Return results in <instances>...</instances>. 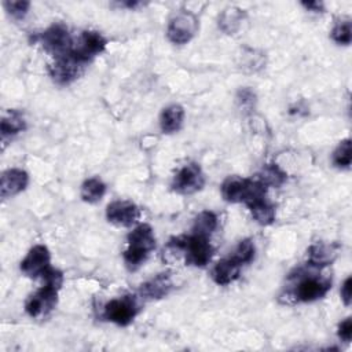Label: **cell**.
Returning a JSON list of instances; mask_svg holds the SVG:
<instances>
[{
    "instance_id": "6da1fadb",
    "label": "cell",
    "mask_w": 352,
    "mask_h": 352,
    "mask_svg": "<svg viewBox=\"0 0 352 352\" xmlns=\"http://www.w3.org/2000/svg\"><path fill=\"white\" fill-rule=\"evenodd\" d=\"M128 248L124 252V263L128 270H138L147 258L148 253L155 248L154 231L148 224L136 226L126 236Z\"/></svg>"
},
{
    "instance_id": "7a4b0ae2",
    "label": "cell",
    "mask_w": 352,
    "mask_h": 352,
    "mask_svg": "<svg viewBox=\"0 0 352 352\" xmlns=\"http://www.w3.org/2000/svg\"><path fill=\"white\" fill-rule=\"evenodd\" d=\"M289 279H297L296 287L293 292H289L287 294H292L293 300L292 302L302 301V302H311L315 300H319L327 294V292L331 287V279L326 276H319L318 274L311 272L309 275L304 268L296 270V274H290Z\"/></svg>"
},
{
    "instance_id": "3957f363",
    "label": "cell",
    "mask_w": 352,
    "mask_h": 352,
    "mask_svg": "<svg viewBox=\"0 0 352 352\" xmlns=\"http://www.w3.org/2000/svg\"><path fill=\"white\" fill-rule=\"evenodd\" d=\"M183 239V253L186 256V263L195 267L206 265L212 256L213 248L208 236L198 234H191L188 236H182Z\"/></svg>"
},
{
    "instance_id": "277c9868",
    "label": "cell",
    "mask_w": 352,
    "mask_h": 352,
    "mask_svg": "<svg viewBox=\"0 0 352 352\" xmlns=\"http://www.w3.org/2000/svg\"><path fill=\"white\" fill-rule=\"evenodd\" d=\"M198 30V21L191 12L183 11L176 14L168 23L166 36L173 44L188 43Z\"/></svg>"
},
{
    "instance_id": "5b68a950",
    "label": "cell",
    "mask_w": 352,
    "mask_h": 352,
    "mask_svg": "<svg viewBox=\"0 0 352 352\" xmlns=\"http://www.w3.org/2000/svg\"><path fill=\"white\" fill-rule=\"evenodd\" d=\"M138 314V304L133 296H124L110 300L103 309V318L118 326L129 324Z\"/></svg>"
},
{
    "instance_id": "8992f818",
    "label": "cell",
    "mask_w": 352,
    "mask_h": 352,
    "mask_svg": "<svg viewBox=\"0 0 352 352\" xmlns=\"http://www.w3.org/2000/svg\"><path fill=\"white\" fill-rule=\"evenodd\" d=\"M58 290L56 287L43 285L37 292L30 294L25 302V311L32 318L47 316L58 302Z\"/></svg>"
},
{
    "instance_id": "52a82bcc",
    "label": "cell",
    "mask_w": 352,
    "mask_h": 352,
    "mask_svg": "<svg viewBox=\"0 0 352 352\" xmlns=\"http://www.w3.org/2000/svg\"><path fill=\"white\" fill-rule=\"evenodd\" d=\"M41 43L51 55L55 58L63 56L72 51L73 40L67 32V28L62 23H54L41 34Z\"/></svg>"
},
{
    "instance_id": "ba28073f",
    "label": "cell",
    "mask_w": 352,
    "mask_h": 352,
    "mask_svg": "<svg viewBox=\"0 0 352 352\" xmlns=\"http://www.w3.org/2000/svg\"><path fill=\"white\" fill-rule=\"evenodd\" d=\"M104 47H106V38L99 32L85 30L77 37L76 41H73L70 52L78 60L85 63L94 56L103 52Z\"/></svg>"
},
{
    "instance_id": "9c48e42d",
    "label": "cell",
    "mask_w": 352,
    "mask_h": 352,
    "mask_svg": "<svg viewBox=\"0 0 352 352\" xmlns=\"http://www.w3.org/2000/svg\"><path fill=\"white\" fill-rule=\"evenodd\" d=\"M82 65L84 63L81 60L69 52L63 56L55 58V60L48 66V73L56 84L65 85L74 81L80 76Z\"/></svg>"
},
{
    "instance_id": "30bf717a",
    "label": "cell",
    "mask_w": 352,
    "mask_h": 352,
    "mask_svg": "<svg viewBox=\"0 0 352 352\" xmlns=\"http://www.w3.org/2000/svg\"><path fill=\"white\" fill-rule=\"evenodd\" d=\"M205 184V176L202 169L197 164L184 165L177 170L172 180L173 191L179 194H194L199 191Z\"/></svg>"
},
{
    "instance_id": "8fae6325",
    "label": "cell",
    "mask_w": 352,
    "mask_h": 352,
    "mask_svg": "<svg viewBox=\"0 0 352 352\" xmlns=\"http://www.w3.org/2000/svg\"><path fill=\"white\" fill-rule=\"evenodd\" d=\"M51 254L47 246L34 245L21 261V271L29 278H41L50 268Z\"/></svg>"
},
{
    "instance_id": "7c38bea8",
    "label": "cell",
    "mask_w": 352,
    "mask_h": 352,
    "mask_svg": "<svg viewBox=\"0 0 352 352\" xmlns=\"http://www.w3.org/2000/svg\"><path fill=\"white\" fill-rule=\"evenodd\" d=\"M106 217L110 223L116 226L131 227L139 220L140 210L133 202L120 199L107 205Z\"/></svg>"
},
{
    "instance_id": "4fadbf2b",
    "label": "cell",
    "mask_w": 352,
    "mask_h": 352,
    "mask_svg": "<svg viewBox=\"0 0 352 352\" xmlns=\"http://www.w3.org/2000/svg\"><path fill=\"white\" fill-rule=\"evenodd\" d=\"M29 183V176L25 170L12 168L7 169L1 175L0 182V195L3 199H7L10 197H14L23 191Z\"/></svg>"
},
{
    "instance_id": "5bb4252c",
    "label": "cell",
    "mask_w": 352,
    "mask_h": 352,
    "mask_svg": "<svg viewBox=\"0 0 352 352\" xmlns=\"http://www.w3.org/2000/svg\"><path fill=\"white\" fill-rule=\"evenodd\" d=\"M252 179H243L239 176H228L221 184V195L227 202L236 204L245 202L250 190Z\"/></svg>"
},
{
    "instance_id": "9a60e30c",
    "label": "cell",
    "mask_w": 352,
    "mask_h": 352,
    "mask_svg": "<svg viewBox=\"0 0 352 352\" xmlns=\"http://www.w3.org/2000/svg\"><path fill=\"white\" fill-rule=\"evenodd\" d=\"M172 289V279L169 272H161L144 282L140 286V294L146 298H162L168 296Z\"/></svg>"
},
{
    "instance_id": "2e32d148",
    "label": "cell",
    "mask_w": 352,
    "mask_h": 352,
    "mask_svg": "<svg viewBox=\"0 0 352 352\" xmlns=\"http://www.w3.org/2000/svg\"><path fill=\"white\" fill-rule=\"evenodd\" d=\"M308 264L314 267H324L331 264L338 253V245L316 242L308 248Z\"/></svg>"
},
{
    "instance_id": "e0dca14e",
    "label": "cell",
    "mask_w": 352,
    "mask_h": 352,
    "mask_svg": "<svg viewBox=\"0 0 352 352\" xmlns=\"http://www.w3.org/2000/svg\"><path fill=\"white\" fill-rule=\"evenodd\" d=\"M241 267L235 260H232L231 257L223 258L220 261H217L214 264V267L212 268V279L214 280V283L217 285H228L231 282H234L238 276H239V271Z\"/></svg>"
},
{
    "instance_id": "ac0fdd59",
    "label": "cell",
    "mask_w": 352,
    "mask_h": 352,
    "mask_svg": "<svg viewBox=\"0 0 352 352\" xmlns=\"http://www.w3.org/2000/svg\"><path fill=\"white\" fill-rule=\"evenodd\" d=\"M184 120V109L180 104H169L166 106L160 116V126L164 133L177 132Z\"/></svg>"
},
{
    "instance_id": "d6986e66",
    "label": "cell",
    "mask_w": 352,
    "mask_h": 352,
    "mask_svg": "<svg viewBox=\"0 0 352 352\" xmlns=\"http://www.w3.org/2000/svg\"><path fill=\"white\" fill-rule=\"evenodd\" d=\"M248 208L253 216V219L261 224V226H268L274 223L275 220V206L265 199V197L254 199L248 204Z\"/></svg>"
},
{
    "instance_id": "ffe728a7",
    "label": "cell",
    "mask_w": 352,
    "mask_h": 352,
    "mask_svg": "<svg viewBox=\"0 0 352 352\" xmlns=\"http://www.w3.org/2000/svg\"><path fill=\"white\" fill-rule=\"evenodd\" d=\"M26 124H25V118L21 113L11 110L8 111L7 116L3 117L1 120V138L3 140H6L7 138H12L15 135H18L19 132H22L25 129Z\"/></svg>"
},
{
    "instance_id": "44dd1931",
    "label": "cell",
    "mask_w": 352,
    "mask_h": 352,
    "mask_svg": "<svg viewBox=\"0 0 352 352\" xmlns=\"http://www.w3.org/2000/svg\"><path fill=\"white\" fill-rule=\"evenodd\" d=\"M106 192V184L99 177H89L81 186V198L88 204L99 202Z\"/></svg>"
},
{
    "instance_id": "7402d4cb",
    "label": "cell",
    "mask_w": 352,
    "mask_h": 352,
    "mask_svg": "<svg viewBox=\"0 0 352 352\" xmlns=\"http://www.w3.org/2000/svg\"><path fill=\"white\" fill-rule=\"evenodd\" d=\"M217 216L210 210L201 212L192 224V234H198L202 236H209L217 228Z\"/></svg>"
},
{
    "instance_id": "603a6c76",
    "label": "cell",
    "mask_w": 352,
    "mask_h": 352,
    "mask_svg": "<svg viewBox=\"0 0 352 352\" xmlns=\"http://www.w3.org/2000/svg\"><path fill=\"white\" fill-rule=\"evenodd\" d=\"M242 19L243 12L239 8H227L219 16V26L224 33L232 34L239 29Z\"/></svg>"
},
{
    "instance_id": "cb8c5ba5",
    "label": "cell",
    "mask_w": 352,
    "mask_h": 352,
    "mask_svg": "<svg viewBox=\"0 0 352 352\" xmlns=\"http://www.w3.org/2000/svg\"><path fill=\"white\" fill-rule=\"evenodd\" d=\"M254 253H256V248L252 239H242L239 241V243L236 245V248L234 249L230 257L235 260L239 265H243V264H249L254 258Z\"/></svg>"
},
{
    "instance_id": "d4e9b609",
    "label": "cell",
    "mask_w": 352,
    "mask_h": 352,
    "mask_svg": "<svg viewBox=\"0 0 352 352\" xmlns=\"http://www.w3.org/2000/svg\"><path fill=\"white\" fill-rule=\"evenodd\" d=\"M257 179H260L267 186H276L278 187L286 180V173L283 170H280L276 165L271 164V165H267L265 168H263V170L257 176Z\"/></svg>"
},
{
    "instance_id": "484cf974",
    "label": "cell",
    "mask_w": 352,
    "mask_h": 352,
    "mask_svg": "<svg viewBox=\"0 0 352 352\" xmlns=\"http://www.w3.org/2000/svg\"><path fill=\"white\" fill-rule=\"evenodd\" d=\"M351 160V139H344L333 153V164L338 168H349Z\"/></svg>"
},
{
    "instance_id": "4316f807",
    "label": "cell",
    "mask_w": 352,
    "mask_h": 352,
    "mask_svg": "<svg viewBox=\"0 0 352 352\" xmlns=\"http://www.w3.org/2000/svg\"><path fill=\"white\" fill-rule=\"evenodd\" d=\"M331 40L340 45H348L351 44L352 40V29H351V22L346 21H340L334 25L331 29Z\"/></svg>"
},
{
    "instance_id": "83f0119b",
    "label": "cell",
    "mask_w": 352,
    "mask_h": 352,
    "mask_svg": "<svg viewBox=\"0 0 352 352\" xmlns=\"http://www.w3.org/2000/svg\"><path fill=\"white\" fill-rule=\"evenodd\" d=\"M30 3L25 0H12V1H4L6 11L14 18V19H22L28 11H29Z\"/></svg>"
},
{
    "instance_id": "f1b7e54d",
    "label": "cell",
    "mask_w": 352,
    "mask_h": 352,
    "mask_svg": "<svg viewBox=\"0 0 352 352\" xmlns=\"http://www.w3.org/2000/svg\"><path fill=\"white\" fill-rule=\"evenodd\" d=\"M41 278L44 280V285H48V286H52V287H56V289H60V286L63 283L62 272L55 270V268H51V267L45 271V274Z\"/></svg>"
},
{
    "instance_id": "f546056e",
    "label": "cell",
    "mask_w": 352,
    "mask_h": 352,
    "mask_svg": "<svg viewBox=\"0 0 352 352\" xmlns=\"http://www.w3.org/2000/svg\"><path fill=\"white\" fill-rule=\"evenodd\" d=\"M338 337L345 341L349 342L351 337H352V319L346 318L344 319L340 324H338Z\"/></svg>"
},
{
    "instance_id": "4dcf8cb0",
    "label": "cell",
    "mask_w": 352,
    "mask_h": 352,
    "mask_svg": "<svg viewBox=\"0 0 352 352\" xmlns=\"http://www.w3.org/2000/svg\"><path fill=\"white\" fill-rule=\"evenodd\" d=\"M341 298L345 305H351L352 301V278L348 276L341 286Z\"/></svg>"
},
{
    "instance_id": "1f68e13d",
    "label": "cell",
    "mask_w": 352,
    "mask_h": 352,
    "mask_svg": "<svg viewBox=\"0 0 352 352\" xmlns=\"http://www.w3.org/2000/svg\"><path fill=\"white\" fill-rule=\"evenodd\" d=\"M307 10L315 11V12H320L323 10V4L320 1H302L301 3Z\"/></svg>"
},
{
    "instance_id": "d6a6232c",
    "label": "cell",
    "mask_w": 352,
    "mask_h": 352,
    "mask_svg": "<svg viewBox=\"0 0 352 352\" xmlns=\"http://www.w3.org/2000/svg\"><path fill=\"white\" fill-rule=\"evenodd\" d=\"M120 6L121 7H126V8H136V7H139V6H142V3L140 1H136V0H133V1H131V0H128V1H124V3H120Z\"/></svg>"
}]
</instances>
